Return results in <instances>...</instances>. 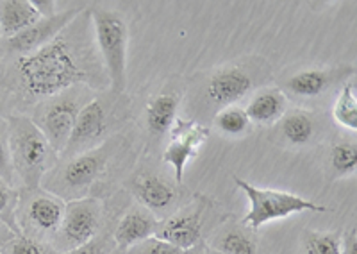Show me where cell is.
<instances>
[{"label": "cell", "mask_w": 357, "mask_h": 254, "mask_svg": "<svg viewBox=\"0 0 357 254\" xmlns=\"http://www.w3.org/2000/svg\"><path fill=\"white\" fill-rule=\"evenodd\" d=\"M81 15L47 45L18 58L17 74L29 97H56L75 84L98 87L107 81L100 72L102 61L95 56L97 45L86 40Z\"/></svg>", "instance_id": "obj_1"}, {"label": "cell", "mask_w": 357, "mask_h": 254, "mask_svg": "<svg viewBox=\"0 0 357 254\" xmlns=\"http://www.w3.org/2000/svg\"><path fill=\"white\" fill-rule=\"evenodd\" d=\"M6 126L13 170H17L29 190H38L57 154L45 140L36 122L27 117H11Z\"/></svg>", "instance_id": "obj_2"}, {"label": "cell", "mask_w": 357, "mask_h": 254, "mask_svg": "<svg viewBox=\"0 0 357 254\" xmlns=\"http://www.w3.org/2000/svg\"><path fill=\"white\" fill-rule=\"evenodd\" d=\"M89 20L93 25V40L114 94L127 87V41L129 29L126 18L114 9L91 8Z\"/></svg>", "instance_id": "obj_3"}, {"label": "cell", "mask_w": 357, "mask_h": 254, "mask_svg": "<svg viewBox=\"0 0 357 254\" xmlns=\"http://www.w3.org/2000/svg\"><path fill=\"white\" fill-rule=\"evenodd\" d=\"M236 186L247 195L250 202V209L243 217V224L250 230H259L261 225L268 224L272 221H280L289 215L304 214V211H312V214H320L327 211L325 206L317 204V202L304 199L301 195L289 192H280V190L270 188H257L250 185L248 181L234 177Z\"/></svg>", "instance_id": "obj_4"}, {"label": "cell", "mask_w": 357, "mask_h": 254, "mask_svg": "<svg viewBox=\"0 0 357 254\" xmlns=\"http://www.w3.org/2000/svg\"><path fill=\"white\" fill-rule=\"evenodd\" d=\"M107 158L109 154L104 145H98L91 151H84L82 154L73 156L68 163H65V167L54 170L52 176H49L47 190L52 195L59 197L61 201L63 199L66 201L82 199L104 172Z\"/></svg>", "instance_id": "obj_5"}, {"label": "cell", "mask_w": 357, "mask_h": 254, "mask_svg": "<svg viewBox=\"0 0 357 254\" xmlns=\"http://www.w3.org/2000/svg\"><path fill=\"white\" fill-rule=\"evenodd\" d=\"M102 222V206L97 199L82 197L65 204V217L56 233V249L72 251L91 242Z\"/></svg>", "instance_id": "obj_6"}, {"label": "cell", "mask_w": 357, "mask_h": 254, "mask_svg": "<svg viewBox=\"0 0 357 254\" xmlns=\"http://www.w3.org/2000/svg\"><path fill=\"white\" fill-rule=\"evenodd\" d=\"M170 144L165 151L162 161L174 168L175 181L181 183L186 165L191 160H195L202 145L206 144V140L209 138V129L199 122L177 117V120H175L170 129Z\"/></svg>", "instance_id": "obj_7"}, {"label": "cell", "mask_w": 357, "mask_h": 254, "mask_svg": "<svg viewBox=\"0 0 357 254\" xmlns=\"http://www.w3.org/2000/svg\"><path fill=\"white\" fill-rule=\"evenodd\" d=\"M79 111H81V107L73 98L59 97L52 100L41 113L40 122L36 126L40 127L45 140L49 142V145L57 156L66 152Z\"/></svg>", "instance_id": "obj_8"}, {"label": "cell", "mask_w": 357, "mask_h": 254, "mask_svg": "<svg viewBox=\"0 0 357 254\" xmlns=\"http://www.w3.org/2000/svg\"><path fill=\"white\" fill-rule=\"evenodd\" d=\"M82 11H84V9L72 8L66 9V11H57L56 15L50 18H40V20L34 25H31L29 29L22 31L17 36L9 38L8 47L13 52L20 54V56L34 52V50L47 45L49 41H52L54 38L61 33L66 25L72 24Z\"/></svg>", "instance_id": "obj_9"}, {"label": "cell", "mask_w": 357, "mask_h": 254, "mask_svg": "<svg viewBox=\"0 0 357 254\" xmlns=\"http://www.w3.org/2000/svg\"><path fill=\"white\" fill-rule=\"evenodd\" d=\"M154 237L181 251H190L202 237V206L183 209L168 221L158 222Z\"/></svg>", "instance_id": "obj_10"}, {"label": "cell", "mask_w": 357, "mask_h": 254, "mask_svg": "<svg viewBox=\"0 0 357 254\" xmlns=\"http://www.w3.org/2000/svg\"><path fill=\"white\" fill-rule=\"evenodd\" d=\"M254 87L250 74L240 66H227L218 70L207 82L206 95L215 106H236Z\"/></svg>", "instance_id": "obj_11"}, {"label": "cell", "mask_w": 357, "mask_h": 254, "mask_svg": "<svg viewBox=\"0 0 357 254\" xmlns=\"http://www.w3.org/2000/svg\"><path fill=\"white\" fill-rule=\"evenodd\" d=\"M107 131V111L102 104V100L95 98L91 103L81 107L75 127H73L72 138L66 147V152H73L77 149H91L98 147V142L104 140V135Z\"/></svg>", "instance_id": "obj_12"}, {"label": "cell", "mask_w": 357, "mask_h": 254, "mask_svg": "<svg viewBox=\"0 0 357 254\" xmlns=\"http://www.w3.org/2000/svg\"><path fill=\"white\" fill-rule=\"evenodd\" d=\"M65 217V202L52 193H36L25 206V221L41 234H56Z\"/></svg>", "instance_id": "obj_13"}, {"label": "cell", "mask_w": 357, "mask_h": 254, "mask_svg": "<svg viewBox=\"0 0 357 254\" xmlns=\"http://www.w3.org/2000/svg\"><path fill=\"white\" fill-rule=\"evenodd\" d=\"M155 227H158V221L151 211L136 208L130 209L123 215L122 221L118 222L116 230H114V246L120 251H129L130 247L138 246L146 238L154 237Z\"/></svg>", "instance_id": "obj_14"}, {"label": "cell", "mask_w": 357, "mask_h": 254, "mask_svg": "<svg viewBox=\"0 0 357 254\" xmlns=\"http://www.w3.org/2000/svg\"><path fill=\"white\" fill-rule=\"evenodd\" d=\"M136 197L146 211H162L177 199V190L161 176H142L136 181Z\"/></svg>", "instance_id": "obj_15"}, {"label": "cell", "mask_w": 357, "mask_h": 254, "mask_svg": "<svg viewBox=\"0 0 357 254\" xmlns=\"http://www.w3.org/2000/svg\"><path fill=\"white\" fill-rule=\"evenodd\" d=\"M40 20L31 0H0V34L17 36Z\"/></svg>", "instance_id": "obj_16"}, {"label": "cell", "mask_w": 357, "mask_h": 254, "mask_svg": "<svg viewBox=\"0 0 357 254\" xmlns=\"http://www.w3.org/2000/svg\"><path fill=\"white\" fill-rule=\"evenodd\" d=\"M248 120L257 126H272L286 113V97L279 90H263L250 98L247 110Z\"/></svg>", "instance_id": "obj_17"}, {"label": "cell", "mask_w": 357, "mask_h": 254, "mask_svg": "<svg viewBox=\"0 0 357 254\" xmlns=\"http://www.w3.org/2000/svg\"><path fill=\"white\" fill-rule=\"evenodd\" d=\"M181 104V95L161 94L146 104V127L155 136L170 133L172 126L177 120V110Z\"/></svg>", "instance_id": "obj_18"}, {"label": "cell", "mask_w": 357, "mask_h": 254, "mask_svg": "<svg viewBox=\"0 0 357 254\" xmlns=\"http://www.w3.org/2000/svg\"><path fill=\"white\" fill-rule=\"evenodd\" d=\"M331 82H333L331 72L321 68H309L293 75L286 82V88L298 97H318L329 88Z\"/></svg>", "instance_id": "obj_19"}, {"label": "cell", "mask_w": 357, "mask_h": 254, "mask_svg": "<svg viewBox=\"0 0 357 254\" xmlns=\"http://www.w3.org/2000/svg\"><path fill=\"white\" fill-rule=\"evenodd\" d=\"M280 131L291 145H305L314 136V120L305 111L293 110L280 119Z\"/></svg>", "instance_id": "obj_20"}, {"label": "cell", "mask_w": 357, "mask_h": 254, "mask_svg": "<svg viewBox=\"0 0 357 254\" xmlns=\"http://www.w3.org/2000/svg\"><path fill=\"white\" fill-rule=\"evenodd\" d=\"M333 115L340 126L347 127L350 131L357 129V95L356 82L354 81H347L341 87L340 95H337L336 103H334Z\"/></svg>", "instance_id": "obj_21"}, {"label": "cell", "mask_w": 357, "mask_h": 254, "mask_svg": "<svg viewBox=\"0 0 357 254\" xmlns=\"http://www.w3.org/2000/svg\"><path fill=\"white\" fill-rule=\"evenodd\" d=\"M215 126L222 135L229 138H241L250 131L252 122L240 106H227L216 113Z\"/></svg>", "instance_id": "obj_22"}, {"label": "cell", "mask_w": 357, "mask_h": 254, "mask_svg": "<svg viewBox=\"0 0 357 254\" xmlns=\"http://www.w3.org/2000/svg\"><path fill=\"white\" fill-rule=\"evenodd\" d=\"M215 251L220 254H256V240L243 230H229L215 240Z\"/></svg>", "instance_id": "obj_23"}, {"label": "cell", "mask_w": 357, "mask_h": 254, "mask_svg": "<svg viewBox=\"0 0 357 254\" xmlns=\"http://www.w3.org/2000/svg\"><path fill=\"white\" fill-rule=\"evenodd\" d=\"M17 206H18V195L6 181L0 179V221L8 225L13 233L20 237L22 227L18 225L17 221Z\"/></svg>", "instance_id": "obj_24"}, {"label": "cell", "mask_w": 357, "mask_h": 254, "mask_svg": "<svg viewBox=\"0 0 357 254\" xmlns=\"http://www.w3.org/2000/svg\"><path fill=\"white\" fill-rule=\"evenodd\" d=\"M331 165L337 176H349L356 172L357 147L356 142H341L331 151Z\"/></svg>", "instance_id": "obj_25"}, {"label": "cell", "mask_w": 357, "mask_h": 254, "mask_svg": "<svg viewBox=\"0 0 357 254\" xmlns=\"http://www.w3.org/2000/svg\"><path fill=\"white\" fill-rule=\"evenodd\" d=\"M305 254H340V237L336 233L309 231L304 238Z\"/></svg>", "instance_id": "obj_26"}, {"label": "cell", "mask_w": 357, "mask_h": 254, "mask_svg": "<svg viewBox=\"0 0 357 254\" xmlns=\"http://www.w3.org/2000/svg\"><path fill=\"white\" fill-rule=\"evenodd\" d=\"M0 254H63L50 244H45L36 238H29L20 234L6 247Z\"/></svg>", "instance_id": "obj_27"}, {"label": "cell", "mask_w": 357, "mask_h": 254, "mask_svg": "<svg viewBox=\"0 0 357 254\" xmlns=\"http://www.w3.org/2000/svg\"><path fill=\"white\" fill-rule=\"evenodd\" d=\"M126 254H183V251L168 242H162L158 237H151L139 242L138 246L130 247Z\"/></svg>", "instance_id": "obj_28"}, {"label": "cell", "mask_w": 357, "mask_h": 254, "mask_svg": "<svg viewBox=\"0 0 357 254\" xmlns=\"http://www.w3.org/2000/svg\"><path fill=\"white\" fill-rule=\"evenodd\" d=\"M13 177V165L11 154H9V142H8V126L0 124V179L9 181Z\"/></svg>", "instance_id": "obj_29"}, {"label": "cell", "mask_w": 357, "mask_h": 254, "mask_svg": "<svg viewBox=\"0 0 357 254\" xmlns=\"http://www.w3.org/2000/svg\"><path fill=\"white\" fill-rule=\"evenodd\" d=\"M113 253V244L107 240V237L93 238L91 242L84 244V246L72 249L65 254H111Z\"/></svg>", "instance_id": "obj_30"}, {"label": "cell", "mask_w": 357, "mask_h": 254, "mask_svg": "<svg viewBox=\"0 0 357 254\" xmlns=\"http://www.w3.org/2000/svg\"><path fill=\"white\" fill-rule=\"evenodd\" d=\"M340 254H357V230L352 225L345 231L343 238H340Z\"/></svg>", "instance_id": "obj_31"}, {"label": "cell", "mask_w": 357, "mask_h": 254, "mask_svg": "<svg viewBox=\"0 0 357 254\" xmlns=\"http://www.w3.org/2000/svg\"><path fill=\"white\" fill-rule=\"evenodd\" d=\"M33 8L40 15V18H50L56 15V2L54 0H31Z\"/></svg>", "instance_id": "obj_32"}, {"label": "cell", "mask_w": 357, "mask_h": 254, "mask_svg": "<svg viewBox=\"0 0 357 254\" xmlns=\"http://www.w3.org/2000/svg\"><path fill=\"white\" fill-rule=\"evenodd\" d=\"M111 254H126V253H123V251H113Z\"/></svg>", "instance_id": "obj_33"}, {"label": "cell", "mask_w": 357, "mask_h": 254, "mask_svg": "<svg viewBox=\"0 0 357 254\" xmlns=\"http://www.w3.org/2000/svg\"><path fill=\"white\" fill-rule=\"evenodd\" d=\"M209 254H220V253H216V251L213 249V251H209Z\"/></svg>", "instance_id": "obj_34"}, {"label": "cell", "mask_w": 357, "mask_h": 254, "mask_svg": "<svg viewBox=\"0 0 357 254\" xmlns=\"http://www.w3.org/2000/svg\"><path fill=\"white\" fill-rule=\"evenodd\" d=\"M0 113H2V103H0Z\"/></svg>", "instance_id": "obj_35"}]
</instances>
